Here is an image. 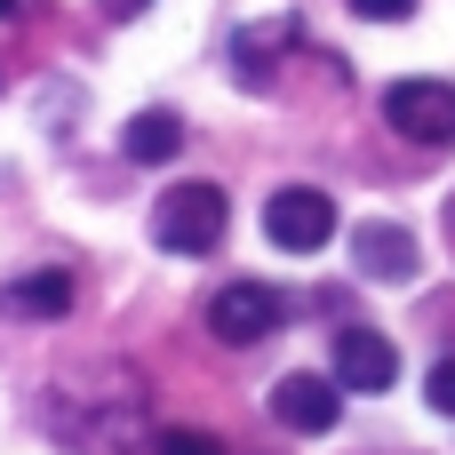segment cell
I'll return each instance as SVG.
<instances>
[{"label":"cell","instance_id":"obj_1","mask_svg":"<svg viewBox=\"0 0 455 455\" xmlns=\"http://www.w3.org/2000/svg\"><path fill=\"white\" fill-rule=\"evenodd\" d=\"M224 192L216 184H168L160 192V208H152V240L168 248V256H208L216 240H224Z\"/></svg>","mask_w":455,"mask_h":455},{"label":"cell","instance_id":"obj_2","mask_svg":"<svg viewBox=\"0 0 455 455\" xmlns=\"http://www.w3.org/2000/svg\"><path fill=\"white\" fill-rule=\"evenodd\" d=\"M384 120H392L408 144L440 152V144H455V88L448 80H392V88H384Z\"/></svg>","mask_w":455,"mask_h":455},{"label":"cell","instance_id":"obj_3","mask_svg":"<svg viewBox=\"0 0 455 455\" xmlns=\"http://www.w3.org/2000/svg\"><path fill=\"white\" fill-rule=\"evenodd\" d=\"M280 320H288V296L264 288V280H232V288L208 296V336L216 344H264Z\"/></svg>","mask_w":455,"mask_h":455},{"label":"cell","instance_id":"obj_4","mask_svg":"<svg viewBox=\"0 0 455 455\" xmlns=\"http://www.w3.org/2000/svg\"><path fill=\"white\" fill-rule=\"evenodd\" d=\"M264 232H272V248L312 256V248H328V232H336V200L312 192V184H288V192L264 200Z\"/></svg>","mask_w":455,"mask_h":455},{"label":"cell","instance_id":"obj_5","mask_svg":"<svg viewBox=\"0 0 455 455\" xmlns=\"http://www.w3.org/2000/svg\"><path fill=\"white\" fill-rule=\"evenodd\" d=\"M272 416L288 424V432H336V416H344V384H328V376H280L272 384Z\"/></svg>","mask_w":455,"mask_h":455},{"label":"cell","instance_id":"obj_6","mask_svg":"<svg viewBox=\"0 0 455 455\" xmlns=\"http://www.w3.org/2000/svg\"><path fill=\"white\" fill-rule=\"evenodd\" d=\"M392 376H400L392 336H376V328H344L336 336V384L344 392H392Z\"/></svg>","mask_w":455,"mask_h":455},{"label":"cell","instance_id":"obj_7","mask_svg":"<svg viewBox=\"0 0 455 455\" xmlns=\"http://www.w3.org/2000/svg\"><path fill=\"white\" fill-rule=\"evenodd\" d=\"M352 264L368 272V280H416V240L400 232V224H360L352 232Z\"/></svg>","mask_w":455,"mask_h":455},{"label":"cell","instance_id":"obj_8","mask_svg":"<svg viewBox=\"0 0 455 455\" xmlns=\"http://www.w3.org/2000/svg\"><path fill=\"white\" fill-rule=\"evenodd\" d=\"M120 152H128L136 168H160V160H176V152H184V120L152 104V112H136V120L120 128Z\"/></svg>","mask_w":455,"mask_h":455},{"label":"cell","instance_id":"obj_9","mask_svg":"<svg viewBox=\"0 0 455 455\" xmlns=\"http://www.w3.org/2000/svg\"><path fill=\"white\" fill-rule=\"evenodd\" d=\"M16 320H64L72 312V280L64 272H24V280H8V296H0Z\"/></svg>","mask_w":455,"mask_h":455},{"label":"cell","instance_id":"obj_10","mask_svg":"<svg viewBox=\"0 0 455 455\" xmlns=\"http://www.w3.org/2000/svg\"><path fill=\"white\" fill-rule=\"evenodd\" d=\"M152 455H224V448H216L208 432H160V440H152Z\"/></svg>","mask_w":455,"mask_h":455},{"label":"cell","instance_id":"obj_11","mask_svg":"<svg viewBox=\"0 0 455 455\" xmlns=\"http://www.w3.org/2000/svg\"><path fill=\"white\" fill-rule=\"evenodd\" d=\"M424 400H432L440 416H455V360H440V368L424 376Z\"/></svg>","mask_w":455,"mask_h":455},{"label":"cell","instance_id":"obj_12","mask_svg":"<svg viewBox=\"0 0 455 455\" xmlns=\"http://www.w3.org/2000/svg\"><path fill=\"white\" fill-rule=\"evenodd\" d=\"M352 16H368V24H400V16H416V0H352Z\"/></svg>","mask_w":455,"mask_h":455},{"label":"cell","instance_id":"obj_13","mask_svg":"<svg viewBox=\"0 0 455 455\" xmlns=\"http://www.w3.org/2000/svg\"><path fill=\"white\" fill-rule=\"evenodd\" d=\"M96 8H104V16H144L152 0H96Z\"/></svg>","mask_w":455,"mask_h":455},{"label":"cell","instance_id":"obj_14","mask_svg":"<svg viewBox=\"0 0 455 455\" xmlns=\"http://www.w3.org/2000/svg\"><path fill=\"white\" fill-rule=\"evenodd\" d=\"M8 8H16V0H0V16H8Z\"/></svg>","mask_w":455,"mask_h":455}]
</instances>
